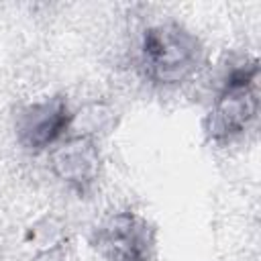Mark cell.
<instances>
[{
	"instance_id": "obj_1",
	"label": "cell",
	"mask_w": 261,
	"mask_h": 261,
	"mask_svg": "<svg viewBox=\"0 0 261 261\" xmlns=\"http://www.w3.org/2000/svg\"><path fill=\"white\" fill-rule=\"evenodd\" d=\"M202 61L200 39L179 22H159L143 33L141 65L145 75L159 86H177L190 80Z\"/></svg>"
},
{
	"instance_id": "obj_2",
	"label": "cell",
	"mask_w": 261,
	"mask_h": 261,
	"mask_svg": "<svg viewBox=\"0 0 261 261\" xmlns=\"http://www.w3.org/2000/svg\"><path fill=\"white\" fill-rule=\"evenodd\" d=\"M257 59L234 63L222 77L220 90L204 118V130L210 141H232L249 130L259 114Z\"/></svg>"
},
{
	"instance_id": "obj_3",
	"label": "cell",
	"mask_w": 261,
	"mask_h": 261,
	"mask_svg": "<svg viewBox=\"0 0 261 261\" xmlns=\"http://www.w3.org/2000/svg\"><path fill=\"white\" fill-rule=\"evenodd\" d=\"M155 243L153 224L133 210L110 214L92 232V247L106 261H151Z\"/></svg>"
},
{
	"instance_id": "obj_4",
	"label": "cell",
	"mask_w": 261,
	"mask_h": 261,
	"mask_svg": "<svg viewBox=\"0 0 261 261\" xmlns=\"http://www.w3.org/2000/svg\"><path fill=\"white\" fill-rule=\"evenodd\" d=\"M73 124V112L67 100L57 94L24 106L16 116L18 143L33 153L45 151L65 137Z\"/></svg>"
},
{
	"instance_id": "obj_5",
	"label": "cell",
	"mask_w": 261,
	"mask_h": 261,
	"mask_svg": "<svg viewBox=\"0 0 261 261\" xmlns=\"http://www.w3.org/2000/svg\"><path fill=\"white\" fill-rule=\"evenodd\" d=\"M51 171L77 194H88L100 175V151L92 137H69L51 153Z\"/></svg>"
}]
</instances>
